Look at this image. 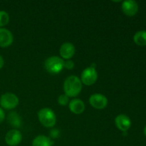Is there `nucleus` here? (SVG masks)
Here are the masks:
<instances>
[{
    "instance_id": "obj_15",
    "label": "nucleus",
    "mask_w": 146,
    "mask_h": 146,
    "mask_svg": "<svg viewBox=\"0 0 146 146\" xmlns=\"http://www.w3.org/2000/svg\"><path fill=\"white\" fill-rule=\"evenodd\" d=\"M8 122L15 128H19L21 125V118L16 112H11L8 115Z\"/></svg>"
},
{
    "instance_id": "obj_13",
    "label": "nucleus",
    "mask_w": 146,
    "mask_h": 146,
    "mask_svg": "<svg viewBox=\"0 0 146 146\" xmlns=\"http://www.w3.org/2000/svg\"><path fill=\"white\" fill-rule=\"evenodd\" d=\"M32 146H52V142L46 136L38 135L33 141Z\"/></svg>"
},
{
    "instance_id": "obj_3",
    "label": "nucleus",
    "mask_w": 146,
    "mask_h": 146,
    "mask_svg": "<svg viewBox=\"0 0 146 146\" xmlns=\"http://www.w3.org/2000/svg\"><path fill=\"white\" fill-rule=\"evenodd\" d=\"M38 117L41 123L48 128L54 126L56 121L54 111L48 108H44L40 110L38 112Z\"/></svg>"
},
{
    "instance_id": "obj_16",
    "label": "nucleus",
    "mask_w": 146,
    "mask_h": 146,
    "mask_svg": "<svg viewBox=\"0 0 146 146\" xmlns=\"http://www.w3.org/2000/svg\"><path fill=\"white\" fill-rule=\"evenodd\" d=\"M9 21V16L5 11H0V27L7 25Z\"/></svg>"
},
{
    "instance_id": "obj_1",
    "label": "nucleus",
    "mask_w": 146,
    "mask_h": 146,
    "mask_svg": "<svg viewBox=\"0 0 146 146\" xmlns=\"http://www.w3.org/2000/svg\"><path fill=\"white\" fill-rule=\"evenodd\" d=\"M82 89V84L79 78L76 76H71L65 80L64 90L67 96L75 97L78 96Z\"/></svg>"
},
{
    "instance_id": "obj_14",
    "label": "nucleus",
    "mask_w": 146,
    "mask_h": 146,
    "mask_svg": "<svg viewBox=\"0 0 146 146\" xmlns=\"http://www.w3.org/2000/svg\"><path fill=\"white\" fill-rule=\"evenodd\" d=\"M133 40L137 45L141 46H146V31L142 30L135 33L133 36Z\"/></svg>"
},
{
    "instance_id": "obj_7",
    "label": "nucleus",
    "mask_w": 146,
    "mask_h": 146,
    "mask_svg": "<svg viewBox=\"0 0 146 146\" xmlns=\"http://www.w3.org/2000/svg\"><path fill=\"white\" fill-rule=\"evenodd\" d=\"M21 134L18 130H11L9 131L5 136V141L7 145L10 146H16L21 141Z\"/></svg>"
},
{
    "instance_id": "obj_12",
    "label": "nucleus",
    "mask_w": 146,
    "mask_h": 146,
    "mask_svg": "<svg viewBox=\"0 0 146 146\" xmlns=\"http://www.w3.org/2000/svg\"><path fill=\"white\" fill-rule=\"evenodd\" d=\"M69 108L72 113L75 114H81L85 110V105L81 100L76 98L73 99L69 104Z\"/></svg>"
},
{
    "instance_id": "obj_17",
    "label": "nucleus",
    "mask_w": 146,
    "mask_h": 146,
    "mask_svg": "<svg viewBox=\"0 0 146 146\" xmlns=\"http://www.w3.org/2000/svg\"><path fill=\"white\" fill-rule=\"evenodd\" d=\"M58 102L60 105L66 106L68 102V97L66 94L61 95L58 98Z\"/></svg>"
},
{
    "instance_id": "obj_19",
    "label": "nucleus",
    "mask_w": 146,
    "mask_h": 146,
    "mask_svg": "<svg viewBox=\"0 0 146 146\" xmlns=\"http://www.w3.org/2000/svg\"><path fill=\"white\" fill-rule=\"evenodd\" d=\"M4 118H5V114H4V111L2 108H0V123L4 121Z\"/></svg>"
},
{
    "instance_id": "obj_21",
    "label": "nucleus",
    "mask_w": 146,
    "mask_h": 146,
    "mask_svg": "<svg viewBox=\"0 0 146 146\" xmlns=\"http://www.w3.org/2000/svg\"><path fill=\"white\" fill-rule=\"evenodd\" d=\"M4 58H3V57L1 56V55H0V69H1V68H2L3 66H4Z\"/></svg>"
},
{
    "instance_id": "obj_18",
    "label": "nucleus",
    "mask_w": 146,
    "mask_h": 146,
    "mask_svg": "<svg viewBox=\"0 0 146 146\" xmlns=\"http://www.w3.org/2000/svg\"><path fill=\"white\" fill-rule=\"evenodd\" d=\"M64 67H66L68 69H72L74 67V63L72 61H67L66 62H64Z\"/></svg>"
},
{
    "instance_id": "obj_20",
    "label": "nucleus",
    "mask_w": 146,
    "mask_h": 146,
    "mask_svg": "<svg viewBox=\"0 0 146 146\" xmlns=\"http://www.w3.org/2000/svg\"><path fill=\"white\" fill-rule=\"evenodd\" d=\"M58 133H59V132H58V131L57 129L52 130L51 132V135L53 138H56V137L58 135Z\"/></svg>"
},
{
    "instance_id": "obj_5",
    "label": "nucleus",
    "mask_w": 146,
    "mask_h": 146,
    "mask_svg": "<svg viewBox=\"0 0 146 146\" xmlns=\"http://www.w3.org/2000/svg\"><path fill=\"white\" fill-rule=\"evenodd\" d=\"M98 74L95 68L92 66L88 67L84 70L81 74V81L86 86H91L96 81Z\"/></svg>"
},
{
    "instance_id": "obj_4",
    "label": "nucleus",
    "mask_w": 146,
    "mask_h": 146,
    "mask_svg": "<svg viewBox=\"0 0 146 146\" xmlns=\"http://www.w3.org/2000/svg\"><path fill=\"white\" fill-rule=\"evenodd\" d=\"M0 104L1 107L7 110L13 109L19 104V98L15 94L7 93L3 94L0 98Z\"/></svg>"
},
{
    "instance_id": "obj_8",
    "label": "nucleus",
    "mask_w": 146,
    "mask_h": 146,
    "mask_svg": "<svg viewBox=\"0 0 146 146\" xmlns=\"http://www.w3.org/2000/svg\"><path fill=\"white\" fill-rule=\"evenodd\" d=\"M122 10L127 16L132 17L138 12V5L136 1L133 0H126L123 2Z\"/></svg>"
},
{
    "instance_id": "obj_10",
    "label": "nucleus",
    "mask_w": 146,
    "mask_h": 146,
    "mask_svg": "<svg viewBox=\"0 0 146 146\" xmlns=\"http://www.w3.org/2000/svg\"><path fill=\"white\" fill-rule=\"evenodd\" d=\"M12 42L13 35L11 31L5 28H0V46L8 47Z\"/></svg>"
},
{
    "instance_id": "obj_22",
    "label": "nucleus",
    "mask_w": 146,
    "mask_h": 146,
    "mask_svg": "<svg viewBox=\"0 0 146 146\" xmlns=\"http://www.w3.org/2000/svg\"><path fill=\"white\" fill-rule=\"evenodd\" d=\"M144 133H145V135H146V126L144 128Z\"/></svg>"
},
{
    "instance_id": "obj_2",
    "label": "nucleus",
    "mask_w": 146,
    "mask_h": 146,
    "mask_svg": "<svg viewBox=\"0 0 146 146\" xmlns=\"http://www.w3.org/2000/svg\"><path fill=\"white\" fill-rule=\"evenodd\" d=\"M45 68L48 73L52 74H58L64 67V61L58 56H51L45 61Z\"/></svg>"
},
{
    "instance_id": "obj_11",
    "label": "nucleus",
    "mask_w": 146,
    "mask_h": 146,
    "mask_svg": "<svg viewBox=\"0 0 146 146\" xmlns=\"http://www.w3.org/2000/svg\"><path fill=\"white\" fill-rule=\"evenodd\" d=\"M59 51L61 57L66 59H70L75 54V47L71 43L66 42L61 46Z\"/></svg>"
},
{
    "instance_id": "obj_9",
    "label": "nucleus",
    "mask_w": 146,
    "mask_h": 146,
    "mask_svg": "<svg viewBox=\"0 0 146 146\" xmlns=\"http://www.w3.org/2000/svg\"><path fill=\"white\" fill-rule=\"evenodd\" d=\"M115 123L118 129L125 132L131 128V121L127 115L121 114L115 118Z\"/></svg>"
},
{
    "instance_id": "obj_6",
    "label": "nucleus",
    "mask_w": 146,
    "mask_h": 146,
    "mask_svg": "<svg viewBox=\"0 0 146 146\" xmlns=\"http://www.w3.org/2000/svg\"><path fill=\"white\" fill-rule=\"evenodd\" d=\"M89 103L96 109H104L108 104V99L103 94H95L90 97Z\"/></svg>"
}]
</instances>
